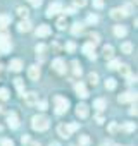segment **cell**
Wrapping results in <instances>:
<instances>
[{
  "label": "cell",
  "instance_id": "obj_18",
  "mask_svg": "<svg viewBox=\"0 0 138 146\" xmlns=\"http://www.w3.org/2000/svg\"><path fill=\"white\" fill-rule=\"evenodd\" d=\"M105 107H107V102H105L104 98H97V100L93 102V108H97L98 112H102Z\"/></svg>",
  "mask_w": 138,
  "mask_h": 146
},
{
  "label": "cell",
  "instance_id": "obj_8",
  "mask_svg": "<svg viewBox=\"0 0 138 146\" xmlns=\"http://www.w3.org/2000/svg\"><path fill=\"white\" fill-rule=\"evenodd\" d=\"M83 53L88 57V58H97V53H95V45H92V43H86V45H83Z\"/></svg>",
  "mask_w": 138,
  "mask_h": 146
},
{
  "label": "cell",
  "instance_id": "obj_24",
  "mask_svg": "<svg viewBox=\"0 0 138 146\" xmlns=\"http://www.w3.org/2000/svg\"><path fill=\"white\" fill-rule=\"evenodd\" d=\"M83 24L81 23H76V24H73V28H71V31H73V35H81L83 33Z\"/></svg>",
  "mask_w": 138,
  "mask_h": 146
},
{
  "label": "cell",
  "instance_id": "obj_27",
  "mask_svg": "<svg viewBox=\"0 0 138 146\" xmlns=\"http://www.w3.org/2000/svg\"><path fill=\"white\" fill-rule=\"evenodd\" d=\"M0 100H2V102L9 100V90L7 88H0Z\"/></svg>",
  "mask_w": 138,
  "mask_h": 146
},
{
  "label": "cell",
  "instance_id": "obj_3",
  "mask_svg": "<svg viewBox=\"0 0 138 146\" xmlns=\"http://www.w3.org/2000/svg\"><path fill=\"white\" fill-rule=\"evenodd\" d=\"M54 103H55V112L59 115L66 113L67 108H69V102L64 98V96H54Z\"/></svg>",
  "mask_w": 138,
  "mask_h": 146
},
{
  "label": "cell",
  "instance_id": "obj_30",
  "mask_svg": "<svg viewBox=\"0 0 138 146\" xmlns=\"http://www.w3.org/2000/svg\"><path fill=\"white\" fill-rule=\"evenodd\" d=\"M119 65H121V62H119V60H111L107 67H109V69H112V70H116V69H117Z\"/></svg>",
  "mask_w": 138,
  "mask_h": 146
},
{
  "label": "cell",
  "instance_id": "obj_45",
  "mask_svg": "<svg viewBox=\"0 0 138 146\" xmlns=\"http://www.w3.org/2000/svg\"><path fill=\"white\" fill-rule=\"evenodd\" d=\"M28 2H29L31 5H35V7H40V5H42V0H28Z\"/></svg>",
  "mask_w": 138,
  "mask_h": 146
},
{
  "label": "cell",
  "instance_id": "obj_43",
  "mask_svg": "<svg viewBox=\"0 0 138 146\" xmlns=\"http://www.w3.org/2000/svg\"><path fill=\"white\" fill-rule=\"evenodd\" d=\"M36 105H38V108H40V110H47V102H45V100L36 102Z\"/></svg>",
  "mask_w": 138,
  "mask_h": 146
},
{
  "label": "cell",
  "instance_id": "obj_21",
  "mask_svg": "<svg viewBox=\"0 0 138 146\" xmlns=\"http://www.w3.org/2000/svg\"><path fill=\"white\" fill-rule=\"evenodd\" d=\"M23 69V62L19 60V58H16V60H12L11 62V70H14V72H19Z\"/></svg>",
  "mask_w": 138,
  "mask_h": 146
},
{
  "label": "cell",
  "instance_id": "obj_33",
  "mask_svg": "<svg viewBox=\"0 0 138 146\" xmlns=\"http://www.w3.org/2000/svg\"><path fill=\"white\" fill-rule=\"evenodd\" d=\"M47 50V46L43 45V43H40V45H36V48H35V52L36 53H40V55H43V52Z\"/></svg>",
  "mask_w": 138,
  "mask_h": 146
},
{
  "label": "cell",
  "instance_id": "obj_53",
  "mask_svg": "<svg viewBox=\"0 0 138 146\" xmlns=\"http://www.w3.org/2000/svg\"><path fill=\"white\" fill-rule=\"evenodd\" d=\"M117 146H119V144H117Z\"/></svg>",
  "mask_w": 138,
  "mask_h": 146
},
{
  "label": "cell",
  "instance_id": "obj_19",
  "mask_svg": "<svg viewBox=\"0 0 138 146\" xmlns=\"http://www.w3.org/2000/svg\"><path fill=\"white\" fill-rule=\"evenodd\" d=\"M102 52H104V57H105V58H109V60L114 57V46H112V45H105Z\"/></svg>",
  "mask_w": 138,
  "mask_h": 146
},
{
  "label": "cell",
  "instance_id": "obj_6",
  "mask_svg": "<svg viewBox=\"0 0 138 146\" xmlns=\"http://www.w3.org/2000/svg\"><path fill=\"white\" fill-rule=\"evenodd\" d=\"M60 11H62V4L54 2V4H50V5H48V9H47V17H52V16L59 14Z\"/></svg>",
  "mask_w": 138,
  "mask_h": 146
},
{
  "label": "cell",
  "instance_id": "obj_38",
  "mask_svg": "<svg viewBox=\"0 0 138 146\" xmlns=\"http://www.w3.org/2000/svg\"><path fill=\"white\" fill-rule=\"evenodd\" d=\"M117 129H119V125L116 124V122H111V125H109V132H117Z\"/></svg>",
  "mask_w": 138,
  "mask_h": 146
},
{
  "label": "cell",
  "instance_id": "obj_22",
  "mask_svg": "<svg viewBox=\"0 0 138 146\" xmlns=\"http://www.w3.org/2000/svg\"><path fill=\"white\" fill-rule=\"evenodd\" d=\"M71 65H73V74H74L76 78L81 76V65H80V62H78V60H73Z\"/></svg>",
  "mask_w": 138,
  "mask_h": 146
},
{
  "label": "cell",
  "instance_id": "obj_41",
  "mask_svg": "<svg viewBox=\"0 0 138 146\" xmlns=\"http://www.w3.org/2000/svg\"><path fill=\"white\" fill-rule=\"evenodd\" d=\"M76 7H85L86 5V0H73Z\"/></svg>",
  "mask_w": 138,
  "mask_h": 146
},
{
  "label": "cell",
  "instance_id": "obj_7",
  "mask_svg": "<svg viewBox=\"0 0 138 146\" xmlns=\"http://www.w3.org/2000/svg\"><path fill=\"white\" fill-rule=\"evenodd\" d=\"M28 78L31 81H38L40 79V67L38 65H29V69H28Z\"/></svg>",
  "mask_w": 138,
  "mask_h": 146
},
{
  "label": "cell",
  "instance_id": "obj_17",
  "mask_svg": "<svg viewBox=\"0 0 138 146\" xmlns=\"http://www.w3.org/2000/svg\"><path fill=\"white\" fill-rule=\"evenodd\" d=\"M126 33H128V29H126L124 26H121V24H119V26H114V35H116L117 38H124Z\"/></svg>",
  "mask_w": 138,
  "mask_h": 146
},
{
  "label": "cell",
  "instance_id": "obj_44",
  "mask_svg": "<svg viewBox=\"0 0 138 146\" xmlns=\"http://www.w3.org/2000/svg\"><path fill=\"white\" fill-rule=\"evenodd\" d=\"M93 7L102 9V7H104V0H93Z\"/></svg>",
  "mask_w": 138,
  "mask_h": 146
},
{
  "label": "cell",
  "instance_id": "obj_1",
  "mask_svg": "<svg viewBox=\"0 0 138 146\" xmlns=\"http://www.w3.org/2000/svg\"><path fill=\"white\" fill-rule=\"evenodd\" d=\"M31 127L35 131H38V132L47 131L48 129V117H45V115H35L31 119Z\"/></svg>",
  "mask_w": 138,
  "mask_h": 146
},
{
  "label": "cell",
  "instance_id": "obj_36",
  "mask_svg": "<svg viewBox=\"0 0 138 146\" xmlns=\"http://www.w3.org/2000/svg\"><path fill=\"white\" fill-rule=\"evenodd\" d=\"M119 67H121L119 70H121L123 76H128V74H129V65H119Z\"/></svg>",
  "mask_w": 138,
  "mask_h": 146
},
{
  "label": "cell",
  "instance_id": "obj_48",
  "mask_svg": "<svg viewBox=\"0 0 138 146\" xmlns=\"http://www.w3.org/2000/svg\"><path fill=\"white\" fill-rule=\"evenodd\" d=\"M66 14H69V16H71V14H76V9H74V7H67V9H66Z\"/></svg>",
  "mask_w": 138,
  "mask_h": 146
},
{
  "label": "cell",
  "instance_id": "obj_4",
  "mask_svg": "<svg viewBox=\"0 0 138 146\" xmlns=\"http://www.w3.org/2000/svg\"><path fill=\"white\" fill-rule=\"evenodd\" d=\"M11 46V36L7 33H0V53H9Z\"/></svg>",
  "mask_w": 138,
  "mask_h": 146
},
{
  "label": "cell",
  "instance_id": "obj_29",
  "mask_svg": "<svg viewBox=\"0 0 138 146\" xmlns=\"http://www.w3.org/2000/svg\"><path fill=\"white\" fill-rule=\"evenodd\" d=\"M67 26V21H66V17H59V21H57V28L59 29H64Z\"/></svg>",
  "mask_w": 138,
  "mask_h": 146
},
{
  "label": "cell",
  "instance_id": "obj_40",
  "mask_svg": "<svg viewBox=\"0 0 138 146\" xmlns=\"http://www.w3.org/2000/svg\"><path fill=\"white\" fill-rule=\"evenodd\" d=\"M88 23H90V24H95V23H98V17H97L95 14H90V16H88Z\"/></svg>",
  "mask_w": 138,
  "mask_h": 146
},
{
  "label": "cell",
  "instance_id": "obj_47",
  "mask_svg": "<svg viewBox=\"0 0 138 146\" xmlns=\"http://www.w3.org/2000/svg\"><path fill=\"white\" fill-rule=\"evenodd\" d=\"M21 143H23V144H29V136H26V134H24V136L21 137Z\"/></svg>",
  "mask_w": 138,
  "mask_h": 146
},
{
  "label": "cell",
  "instance_id": "obj_34",
  "mask_svg": "<svg viewBox=\"0 0 138 146\" xmlns=\"http://www.w3.org/2000/svg\"><path fill=\"white\" fill-rule=\"evenodd\" d=\"M105 88H107V90H114V88H116V81H114V79H107V81H105Z\"/></svg>",
  "mask_w": 138,
  "mask_h": 146
},
{
  "label": "cell",
  "instance_id": "obj_5",
  "mask_svg": "<svg viewBox=\"0 0 138 146\" xmlns=\"http://www.w3.org/2000/svg\"><path fill=\"white\" fill-rule=\"evenodd\" d=\"M52 69L57 72V74H66V70H67L66 62H64L62 58H55V60L52 62Z\"/></svg>",
  "mask_w": 138,
  "mask_h": 146
},
{
  "label": "cell",
  "instance_id": "obj_15",
  "mask_svg": "<svg viewBox=\"0 0 138 146\" xmlns=\"http://www.w3.org/2000/svg\"><path fill=\"white\" fill-rule=\"evenodd\" d=\"M48 35H50V28H48L47 24H42V26H38V28H36V36L45 38V36H48Z\"/></svg>",
  "mask_w": 138,
  "mask_h": 146
},
{
  "label": "cell",
  "instance_id": "obj_2",
  "mask_svg": "<svg viewBox=\"0 0 138 146\" xmlns=\"http://www.w3.org/2000/svg\"><path fill=\"white\" fill-rule=\"evenodd\" d=\"M76 129H80V124H60L59 127H57V132H59V136H62V137H69L71 136V132L73 131H76Z\"/></svg>",
  "mask_w": 138,
  "mask_h": 146
},
{
  "label": "cell",
  "instance_id": "obj_31",
  "mask_svg": "<svg viewBox=\"0 0 138 146\" xmlns=\"http://www.w3.org/2000/svg\"><path fill=\"white\" fill-rule=\"evenodd\" d=\"M14 84H16V88H17V90H19V91L23 93V90H24V84H23V79H19V78H17V79H14Z\"/></svg>",
  "mask_w": 138,
  "mask_h": 146
},
{
  "label": "cell",
  "instance_id": "obj_32",
  "mask_svg": "<svg viewBox=\"0 0 138 146\" xmlns=\"http://www.w3.org/2000/svg\"><path fill=\"white\" fill-rule=\"evenodd\" d=\"M80 144L81 146H88L90 144V137L88 136H80Z\"/></svg>",
  "mask_w": 138,
  "mask_h": 146
},
{
  "label": "cell",
  "instance_id": "obj_37",
  "mask_svg": "<svg viewBox=\"0 0 138 146\" xmlns=\"http://www.w3.org/2000/svg\"><path fill=\"white\" fill-rule=\"evenodd\" d=\"M17 14H19V17H26V16H28V9L19 7V9H17Z\"/></svg>",
  "mask_w": 138,
  "mask_h": 146
},
{
  "label": "cell",
  "instance_id": "obj_46",
  "mask_svg": "<svg viewBox=\"0 0 138 146\" xmlns=\"http://www.w3.org/2000/svg\"><path fill=\"white\" fill-rule=\"evenodd\" d=\"M123 12H124L126 16H129V14H131V5H124V7H123Z\"/></svg>",
  "mask_w": 138,
  "mask_h": 146
},
{
  "label": "cell",
  "instance_id": "obj_14",
  "mask_svg": "<svg viewBox=\"0 0 138 146\" xmlns=\"http://www.w3.org/2000/svg\"><path fill=\"white\" fill-rule=\"evenodd\" d=\"M7 122H9V127H12V129H17L19 127V119H17L16 113H9L7 115Z\"/></svg>",
  "mask_w": 138,
  "mask_h": 146
},
{
  "label": "cell",
  "instance_id": "obj_49",
  "mask_svg": "<svg viewBox=\"0 0 138 146\" xmlns=\"http://www.w3.org/2000/svg\"><path fill=\"white\" fill-rule=\"evenodd\" d=\"M129 113H131V115H136V113H138V110H136V102H135V105L131 107V110H129Z\"/></svg>",
  "mask_w": 138,
  "mask_h": 146
},
{
  "label": "cell",
  "instance_id": "obj_26",
  "mask_svg": "<svg viewBox=\"0 0 138 146\" xmlns=\"http://www.w3.org/2000/svg\"><path fill=\"white\" fill-rule=\"evenodd\" d=\"M121 52H123V53H131V52H133V45L128 43V41L123 43V45H121Z\"/></svg>",
  "mask_w": 138,
  "mask_h": 146
},
{
  "label": "cell",
  "instance_id": "obj_11",
  "mask_svg": "<svg viewBox=\"0 0 138 146\" xmlns=\"http://www.w3.org/2000/svg\"><path fill=\"white\" fill-rule=\"evenodd\" d=\"M74 91H76V95L81 96V98H86V96H88V90H86V86H85L83 83H78V84L74 86Z\"/></svg>",
  "mask_w": 138,
  "mask_h": 146
},
{
  "label": "cell",
  "instance_id": "obj_16",
  "mask_svg": "<svg viewBox=\"0 0 138 146\" xmlns=\"http://www.w3.org/2000/svg\"><path fill=\"white\" fill-rule=\"evenodd\" d=\"M17 29L21 31V33H28V31H31V23L29 21H21L19 24H17Z\"/></svg>",
  "mask_w": 138,
  "mask_h": 146
},
{
  "label": "cell",
  "instance_id": "obj_52",
  "mask_svg": "<svg viewBox=\"0 0 138 146\" xmlns=\"http://www.w3.org/2000/svg\"><path fill=\"white\" fill-rule=\"evenodd\" d=\"M0 131H2V125H0Z\"/></svg>",
  "mask_w": 138,
  "mask_h": 146
},
{
  "label": "cell",
  "instance_id": "obj_28",
  "mask_svg": "<svg viewBox=\"0 0 138 146\" xmlns=\"http://www.w3.org/2000/svg\"><path fill=\"white\" fill-rule=\"evenodd\" d=\"M123 129H124V131H128V132H133V131L136 129V125H135L133 122H126V124L123 125Z\"/></svg>",
  "mask_w": 138,
  "mask_h": 146
},
{
  "label": "cell",
  "instance_id": "obj_12",
  "mask_svg": "<svg viewBox=\"0 0 138 146\" xmlns=\"http://www.w3.org/2000/svg\"><path fill=\"white\" fill-rule=\"evenodd\" d=\"M76 115H78L80 119H86V117H88V107H86L85 103H80V105L76 107Z\"/></svg>",
  "mask_w": 138,
  "mask_h": 146
},
{
  "label": "cell",
  "instance_id": "obj_25",
  "mask_svg": "<svg viewBox=\"0 0 138 146\" xmlns=\"http://www.w3.org/2000/svg\"><path fill=\"white\" fill-rule=\"evenodd\" d=\"M88 83L93 84V86L98 83V74H97V72H90V74H88Z\"/></svg>",
  "mask_w": 138,
  "mask_h": 146
},
{
  "label": "cell",
  "instance_id": "obj_9",
  "mask_svg": "<svg viewBox=\"0 0 138 146\" xmlns=\"http://www.w3.org/2000/svg\"><path fill=\"white\" fill-rule=\"evenodd\" d=\"M117 100H119V103H128V102H136V93H123V95H119L117 96Z\"/></svg>",
  "mask_w": 138,
  "mask_h": 146
},
{
  "label": "cell",
  "instance_id": "obj_35",
  "mask_svg": "<svg viewBox=\"0 0 138 146\" xmlns=\"http://www.w3.org/2000/svg\"><path fill=\"white\" fill-rule=\"evenodd\" d=\"M0 146H14L12 139H0Z\"/></svg>",
  "mask_w": 138,
  "mask_h": 146
},
{
  "label": "cell",
  "instance_id": "obj_39",
  "mask_svg": "<svg viewBox=\"0 0 138 146\" xmlns=\"http://www.w3.org/2000/svg\"><path fill=\"white\" fill-rule=\"evenodd\" d=\"M66 48H67V52H74L76 50V45L73 41H69V43H66Z\"/></svg>",
  "mask_w": 138,
  "mask_h": 146
},
{
  "label": "cell",
  "instance_id": "obj_42",
  "mask_svg": "<svg viewBox=\"0 0 138 146\" xmlns=\"http://www.w3.org/2000/svg\"><path fill=\"white\" fill-rule=\"evenodd\" d=\"M126 79H128V81H126L128 84H133V83H136V76H131V74H128V76H126Z\"/></svg>",
  "mask_w": 138,
  "mask_h": 146
},
{
  "label": "cell",
  "instance_id": "obj_20",
  "mask_svg": "<svg viewBox=\"0 0 138 146\" xmlns=\"http://www.w3.org/2000/svg\"><path fill=\"white\" fill-rule=\"evenodd\" d=\"M11 24V16L7 14H0V28H7Z\"/></svg>",
  "mask_w": 138,
  "mask_h": 146
},
{
  "label": "cell",
  "instance_id": "obj_50",
  "mask_svg": "<svg viewBox=\"0 0 138 146\" xmlns=\"http://www.w3.org/2000/svg\"><path fill=\"white\" fill-rule=\"evenodd\" d=\"M95 120H97V124H104V117H102V115H97Z\"/></svg>",
  "mask_w": 138,
  "mask_h": 146
},
{
  "label": "cell",
  "instance_id": "obj_10",
  "mask_svg": "<svg viewBox=\"0 0 138 146\" xmlns=\"http://www.w3.org/2000/svg\"><path fill=\"white\" fill-rule=\"evenodd\" d=\"M36 102H38V93L29 91V93L24 95V103L26 105H36Z\"/></svg>",
  "mask_w": 138,
  "mask_h": 146
},
{
  "label": "cell",
  "instance_id": "obj_13",
  "mask_svg": "<svg viewBox=\"0 0 138 146\" xmlns=\"http://www.w3.org/2000/svg\"><path fill=\"white\" fill-rule=\"evenodd\" d=\"M111 17H112L114 21H121V19H124V17H126V14L123 12V9H119V7H117V9H112V11H111Z\"/></svg>",
  "mask_w": 138,
  "mask_h": 146
},
{
  "label": "cell",
  "instance_id": "obj_51",
  "mask_svg": "<svg viewBox=\"0 0 138 146\" xmlns=\"http://www.w3.org/2000/svg\"><path fill=\"white\" fill-rule=\"evenodd\" d=\"M50 146H59V144H57V143H52V144H50Z\"/></svg>",
  "mask_w": 138,
  "mask_h": 146
},
{
  "label": "cell",
  "instance_id": "obj_23",
  "mask_svg": "<svg viewBox=\"0 0 138 146\" xmlns=\"http://www.w3.org/2000/svg\"><path fill=\"white\" fill-rule=\"evenodd\" d=\"M88 43H92V45L97 46V45L100 43V36H98L97 33H90V35H88Z\"/></svg>",
  "mask_w": 138,
  "mask_h": 146
}]
</instances>
